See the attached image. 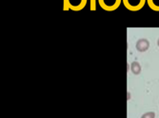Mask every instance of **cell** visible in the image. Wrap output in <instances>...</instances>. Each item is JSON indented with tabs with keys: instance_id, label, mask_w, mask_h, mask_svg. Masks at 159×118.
<instances>
[{
	"instance_id": "cell-1",
	"label": "cell",
	"mask_w": 159,
	"mask_h": 118,
	"mask_svg": "<svg viewBox=\"0 0 159 118\" xmlns=\"http://www.w3.org/2000/svg\"><path fill=\"white\" fill-rule=\"evenodd\" d=\"M122 2L127 10L131 11H137L145 6L147 0H122Z\"/></svg>"
},
{
	"instance_id": "cell-10",
	"label": "cell",
	"mask_w": 159,
	"mask_h": 118,
	"mask_svg": "<svg viewBox=\"0 0 159 118\" xmlns=\"http://www.w3.org/2000/svg\"><path fill=\"white\" fill-rule=\"evenodd\" d=\"M157 43H158V47H159V39H158V42H157Z\"/></svg>"
},
{
	"instance_id": "cell-7",
	"label": "cell",
	"mask_w": 159,
	"mask_h": 118,
	"mask_svg": "<svg viewBox=\"0 0 159 118\" xmlns=\"http://www.w3.org/2000/svg\"><path fill=\"white\" fill-rule=\"evenodd\" d=\"M90 9L92 11L96 10V0H90Z\"/></svg>"
},
{
	"instance_id": "cell-2",
	"label": "cell",
	"mask_w": 159,
	"mask_h": 118,
	"mask_svg": "<svg viewBox=\"0 0 159 118\" xmlns=\"http://www.w3.org/2000/svg\"><path fill=\"white\" fill-rule=\"evenodd\" d=\"M122 0H98V4L104 10L113 11L119 8Z\"/></svg>"
},
{
	"instance_id": "cell-6",
	"label": "cell",
	"mask_w": 159,
	"mask_h": 118,
	"mask_svg": "<svg viewBox=\"0 0 159 118\" xmlns=\"http://www.w3.org/2000/svg\"><path fill=\"white\" fill-rule=\"evenodd\" d=\"M132 71H133L134 74H135V75H138V74L141 72V66H140V64L138 63H136V62L133 63V64H132Z\"/></svg>"
},
{
	"instance_id": "cell-8",
	"label": "cell",
	"mask_w": 159,
	"mask_h": 118,
	"mask_svg": "<svg viewBox=\"0 0 159 118\" xmlns=\"http://www.w3.org/2000/svg\"><path fill=\"white\" fill-rule=\"evenodd\" d=\"M142 118H154V113L153 112H147L146 114H144Z\"/></svg>"
},
{
	"instance_id": "cell-5",
	"label": "cell",
	"mask_w": 159,
	"mask_h": 118,
	"mask_svg": "<svg viewBox=\"0 0 159 118\" xmlns=\"http://www.w3.org/2000/svg\"><path fill=\"white\" fill-rule=\"evenodd\" d=\"M148 6L154 11H159V0H147Z\"/></svg>"
},
{
	"instance_id": "cell-9",
	"label": "cell",
	"mask_w": 159,
	"mask_h": 118,
	"mask_svg": "<svg viewBox=\"0 0 159 118\" xmlns=\"http://www.w3.org/2000/svg\"><path fill=\"white\" fill-rule=\"evenodd\" d=\"M63 10H69V7H68V0H63Z\"/></svg>"
},
{
	"instance_id": "cell-4",
	"label": "cell",
	"mask_w": 159,
	"mask_h": 118,
	"mask_svg": "<svg viewBox=\"0 0 159 118\" xmlns=\"http://www.w3.org/2000/svg\"><path fill=\"white\" fill-rule=\"evenodd\" d=\"M150 47V42L146 39H140L136 43V49L139 52H145Z\"/></svg>"
},
{
	"instance_id": "cell-3",
	"label": "cell",
	"mask_w": 159,
	"mask_h": 118,
	"mask_svg": "<svg viewBox=\"0 0 159 118\" xmlns=\"http://www.w3.org/2000/svg\"><path fill=\"white\" fill-rule=\"evenodd\" d=\"M87 2L88 0H68V7L71 10L78 11L86 7Z\"/></svg>"
}]
</instances>
